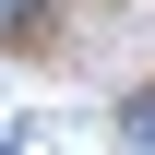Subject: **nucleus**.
Masks as SVG:
<instances>
[{
    "label": "nucleus",
    "instance_id": "1",
    "mask_svg": "<svg viewBox=\"0 0 155 155\" xmlns=\"http://www.w3.org/2000/svg\"><path fill=\"white\" fill-rule=\"evenodd\" d=\"M119 131H131V143L155 155V84H143V96H131V107H119Z\"/></svg>",
    "mask_w": 155,
    "mask_h": 155
},
{
    "label": "nucleus",
    "instance_id": "2",
    "mask_svg": "<svg viewBox=\"0 0 155 155\" xmlns=\"http://www.w3.org/2000/svg\"><path fill=\"white\" fill-rule=\"evenodd\" d=\"M24 12H36V0H0V24H24Z\"/></svg>",
    "mask_w": 155,
    "mask_h": 155
}]
</instances>
